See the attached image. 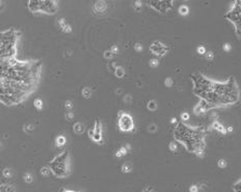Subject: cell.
I'll return each mask as SVG.
<instances>
[{
  "mask_svg": "<svg viewBox=\"0 0 241 192\" xmlns=\"http://www.w3.org/2000/svg\"><path fill=\"white\" fill-rule=\"evenodd\" d=\"M175 138L182 143L185 148L197 155L203 157L205 154V131L203 128H193L179 122L175 128Z\"/></svg>",
  "mask_w": 241,
  "mask_h": 192,
  "instance_id": "7a4b0ae2",
  "label": "cell"
},
{
  "mask_svg": "<svg viewBox=\"0 0 241 192\" xmlns=\"http://www.w3.org/2000/svg\"><path fill=\"white\" fill-rule=\"evenodd\" d=\"M117 51H118V48H117V47H116L115 45H114V46H113V47L111 48V52H112L113 54H115V53H116Z\"/></svg>",
  "mask_w": 241,
  "mask_h": 192,
  "instance_id": "e575fe53",
  "label": "cell"
},
{
  "mask_svg": "<svg viewBox=\"0 0 241 192\" xmlns=\"http://www.w3.org/2000/svg\"><path fill=\"white\" fill-rule=\"evenodd\" d=\"M66 117H67V119H68V120L73 119V112H68Z\"/></svg>",
  "mask_w": 241,
  "mask_h": 192,
  "instance_id": "f546056e",
  "label": "cell"
},
{
  "mask_svg": "<svg viewBox=\"0 0 241 192\" xmlns=\"http://www.w3.org/2000/svg\"><path fill=\"white\" fill-rule=\"evenodd\" d=\"M165 84H166L167 85H171L173 84V80H172L171 78H167L166 81H165Z\"/></svg>",
  "mask_w": 241,
  "mask_h": 192,
  "instance_id": "f1b7e54d",
  "label": "cell"
},
{
  "mask_svg": "<svg viewBox=\"0 0 241 192\" xmlns=\"http://www.w3.org/2000/svg\"><path fill=\"white\" fill-rule=\"evenodd\" d=\"M181 118H182L183 120H186V119H188V118H189V114L187 112H183L182 115H181Z\"/></svg>",
  "mask_w": 241,
  "mask_h": 192,
  "instance_id": "83f0119b",
  "label": "cell"
},
{
  "mask_svg": "<svg viewBox=\"0 0 241 192\" xmlns=\"http://www.w3.org/2000/svg\"><path fill=\"white\" fill-rule=\"evenodd\" d=\"M58 23H59V25H60V27H61V28H62L64 25H66V24H67V23H66V21H65V18H63V17L59 18Z\"/></svg>",
  "mask_w": 241,
  "mask_h": 192,
  "instance_id": "d4e9b609",
  "label": "cell"
},
{
  "mask_svg": "<svg viewBox=\"0 0 241 192\" xmlns=\"http://www.w3.org/2000/svg\"><path fill=\"white\" fill-rule=\"evenodd\" d=\"M134 48L136 50H142V45H141V44H139V43H136V45L134 46Z\"/></svg>",
  "mask_w": 241,
  "mask_h": 192,
  "instance_id": "1f68e13d",
  "label": "cell"
},
{
  "mask_svg": "<svg viewBox=\"0 0 241 192\" xmlns=\"http://www.w3.org/2000/svg\"><path fill=\"white\" fill-rule=\"evenodd\" d=\"M50 170L59 178H65L69 175V156L68 150H65L53 158L50 162Z\"/></svg>",
  "mask_w": 241,
  "mask_h": 192,
  "instance_id": "277c9868",
  "label": "cell"
},
{
  "mask_svg": "<svg viewBox=\"0 0 241 192\" xmlns=\"http://www.w3.org/2000/svg\"><path fill=\"white\" fill-rule=\"evenodd\" d=\"M66 143V137L64 136H59L57 138H56V144H57L59 147L64 146Z\"/></svg>",
  "mask_w": 241,
  "mask_h": 192,
  "instance_id": "8fae6325",
  "label": "cell"
},
{
  "mask_svg": "<svg viewBox=\"0 0 241 192\" xmlns=\"http://www.w3.org/2000/svg\"><path fill=\"white\" fill-rule=\"evenodd\" d=\"M206 58L207 59H212V58H213V53H212V52H208L206 54Z\"/></svg>",
  "mask_w": 241,
  "mask_h": 192,
  "instance_id": "d6a6232c",
  "label": "cell"
},
{
  "mask_svg": "<svg viewBox=\"0 0 241 192\" xmlns=\"http://www.w3.org/2000/svg\"><path fill=\"white\" fill-rule=\"evenodd\" d=\"M82 94H83V96L84 97H87V98H89V97H91V95H92V91H91V90L89 87H84L83 90H82Z\"/></svg>",
  "mask_w": 241,
  "mask_h": 192,
  "instance_id": "4fadbf2b",
  "label": "cell"
},
{
  "mask_svg": "<svg viewBox=\"0 0 241 192\" xmlns=\"http://www.w3.org/2000/svg\"><path fill=\"white\" fill-rule=\"evenodd\" d=\"M189 191L190 192H199V187H198L197 185H195V184H193V185L190 186Z\"/></svg>",
  "mask_w": 241,
  "mask_h": 192,
  "instance_id": "603a6c76",
  "label": "cell"
},
{
  "mask_svg": "<svg viewBox=\"0 0 241 192\" xmlns=\"http://www.w3.org/2000/svg\"><path fill=\"white\" fill-rule=\"evenodd\" d=\"M225 17L232 23L235 28L236 35L241 39V1H236Z\"/></svg>",
  "mask_w": 241,
  "mask_h": 192,
  "instance_id": "8992f818",
  "label": "cell"
},
{
  "mask_svg": "<svg viewBox=\"0 0 241 192\" xmlns=\"http://www.w3.org/2000/svg\"><path fill=\"white\" fill-rule=\"evenodd\" d=\"M178 12H179V13L182 14V16H185V14L188 13V8H187L186 6H181V7L179 8Z\"/></svg>",
  "mask_w": 241,
  "mask_h": 192,
  "instance_id": "2e32d148",
  "label": "cell"
},
{
  "mask_svg": "<svg viewBox=\"0 0 241 192\" xmlns=\"http://www.w3.org/2000/svg\"><path fill=\"white\" fill-rule=\"evenodd\" d=\"M49 169L50 168H47V167H42L41 169V174L44 175V176H47L49 174Z\"/></svg>",
  "mask_w": 241,
  "mask_h": 192,
  "instance_id": "ffe728a7",
  "label": "cell"
},
{
  "mask_svg": "<svg viewBox=\"0 0 241 192\" xmlns=\"http://www.w3.org/2000/svg\"><path fill=\"white\" fill-rule=\"evenodd\" d=\"M194 84V93L203 101L204 105H198L196 110L203 112L209 108L231 105L239 99V88L233 77L226 82H216L210 80L200 73L191 75Z\"/></svg>",
  "mask_w": 241,
  "mask_h": 192,
  "instance_id": "6da1fadb",
  "label": "cell"
},
{
  "mask_svg": "<svg viewBox=\"0 0 241 192\" xmlns=\"http://www.w3.org/2000/svg\"><path fill=\"white\" fill-rule=\"evenodd\" d=\"M119 128L123 132H131L134 128L133 118L130 114L126 112H121L119 114Z\"/></svg>",
  "mask_w": 241,
  "mask_h": 192,
  "instance_id": "52a82bcc",
  "label": "cell"
},
{
  "mask_svg": "<svg viewBox=\"0 0 241 192\" xmlns=\"http://www.w3.org/2000/svg\"><path fill=\"white\" fill-rule=\"evenodd\" d=\"M148 108H149L150 110H151V111H154L155 109L157 108V104H156V102L153 101V100H150V101L148 103Z\"/></svg>",
  "mask_w": 241,
  "mask_h": 192,
  "instance_id": "5bb4252c",
  "label": "cell"
},
{
  "mask_svg": "<svg viewBox=\"0 0 241 192\" xmlns=\"http://www.w3.org/2000/svg\"><path fill=\"white\" fill-rule=\"evenodd\" d=\"M170 149H171V150H176V149H177L176 144H174V143H171V144H170Z\"/></svg>",
  "mask_w": 241,
  "mask_h": 192,
  "instance_id": "836d02e7",
  "label": "cell"
},
{
  "mask_svg": "<svg viewBox=\"0 0 241 192\" xmlns=\"http://www.w3.org/2000/svg\"><path fill=\"white\" fill-rule=\"evenodd\" d=\"M66 107H67L68 109L73 108V103L70 102V101H67V102H66Z\"/></svg>",
  "mask_w": 241,
  "mask_h": 192,
  "instance_id": "4dcf8cb0",
  "label": "cell"
},
{
  "mask_svg": "<svg viewBox=\"0 0 241 192\" xmlns=\"http://www.w3.org/2000/svg\"><path fill=\"white\" fill-rule=\"evenodd\" d=\"M73 130L75 131V132H77V134H81V132H83V131H84V127L81 123H75L74 126H73Z\"/></svg>",
  "mask_w": 241,
  "mask_h": 192,
  "instance_id": "7c38bea8",
  "label": "cell"
},
{
  "mask_svg": "<svg viewBox=\"0 0 241 192\" xmlns=\"http://www.w3.org/2000/svg\"><path fill=\"white\" fill-rule=\"evenodd\" d=\"M18 38L19 32L15 29L1 32V60L16 58Z\"/></svg>",
  "mask_w": 241,
  "mask_h": 192,
  "instance_id": "3957f363",
  "label": "cell"
},
{
  "mask_svg": "<svg viewBox=\"0 0 241 192\" xmlns=\"http://www.w3.org/2000/svg\"><path fill=\"white\" fill-rule=\"evenodd\" d=\"M3 175H4L5 177H7V178L11 177V171H10V169H5V170L3 171Z\"/></svg>",
  "mask_w": 241,
  "mask_h": 192,
  "instance_id": "484cf974",
  "label": "cell"
},
{
  "mask_svg": "<svg viewBox=\"0 0 241 192\" xmlns=\"http://www.w3.org/2000/svg\"><path fill=\"white\" fill-rule=\"evenodd\" d=\"M218 166L221 167V168H225L227 166V162L225 159H220L218 160Z\"/></svg>",
  "mask_w": 241,
  "mask_h": 192,
  "instance_id": "7402d4cb",
  "label": "cell"
},
{
  "mask_svg": "<svg viewBox=\"0 0 241 192\" xmlns=\"http://www.w3.org/2000/svg\"><path fill=\"white\" fill-rule=\"evenodd\" d=\"M150 5L152 6L155 10H158L161 13H166L169 9L173 6V2H164V1H152L150 2Z\"/></svg>",
  "mask_w": 241,
  "mask_h": 192,
  "instance_id": "9c48e42d",
  "label": "cell"
},
{
  "mask_svg": "<svg viewBox=\"0 0 241 192\" xmlns=\"http://www.w3.org/2000/svg\"><path fill=\"white\" fill-rule=\"evenodd\" d=\"M27 6L33 13H45L53 14L57 12V2L55 1H28Z\"/></svg>",
  "mask_w": 241,
  "mask_h": 192,
  "instance_id": "5b68a950",
  "label": "cell"
},
{
  "mask_svg": "<svg viewBox=\"0 0 241 192\" xmlns=\"http://www.w3.org/2000/svg\"><path fill=\"white\" fill-rule=\"evenodd\" d=\"M122 168H123V172H125V173H128V172L132 171V166L130 164H123Z\"/></svg>",
  "mask_w": 241,
  "mask_h": 192,
  "instance_id": "9a60e30c",
  "label": "cell"
},
{
  "mask_svg": "<svg viewBox=\"0 0 241 192\" xmlns=\"http://www.w3.org/2000/svg\"><path fill=\"white\" fill-rule=\"evenodd\" d=\"M107 9V3L105 1H97L95 3L93 10L96 13H103L105 10Z\"/></svg>",
  "mask_w": 241,
  "mask_h": 192,
  "instance_id": "30bf717a",
  "label": "cell"
},
{
  "mask_svg": "<svg viewBox=\"0 0 241 192\" xmlns=\"http://www.w3.org/2000/svg\"><path fill=\"white\" fill-rule=\"evenodd\" d=\"M62 30H63L64 32L69 33V32H72V27H70L68 24H66V25H64V26L62 27Z\"/></svg>",
  "mask_w": 241,
  "mask_h": 192,
  "instance_id": "44dd1931",
  "label": "cell"
},
{
  "mask_svg": "<svg viewBox=\"0 0 241 192\" xmlns=\"http://www.w3.org/2000/svg\"><path fill=\"white\" fill-rule=\"evenodd\" d=\"M123 74H124V71H123V69L122 68V67H117L116 68V75L118 76V77H123Z\"/></svg>",
  "mask_w": 241,
  "mask_h": 192,
  "instance_id": "d6986e66",
  "label": "cell"
},
{
  "mask_svg": "<svg viewBox=\"0 0 241 192\" xmlns=\"http://www.w3.org/2000/svg\"><path fill=\"white\" fill-rule=\"evenodd\" d=\"M150 64L152 67H154V66H156V65L158 64V61L155 60V59H152V60H150Z\"/></svg>",
  "mask_w": 241,
  "mask_h": 192,
  "instance_id": "cb8c5ba5",
  "label": "cell"
},
{
  "mask_svg": "<svg viewBox=\"0 0 241 192\" xmlns=\"http://www.w3.org/2000/svg\"><path fill=\"white\" fill-rule=\"evenodd\" d=\"M198 52H199L200 54H205V47H203V46H199L198 47Z\"/></svg>",
  "mask_w": 241,
  "mask_h": 192,
  "instance_id": "4316f807",
  "label": "cell"
},
{
  "mask_svg": "<svg viewBox=\"0 0 241 192\" xmlns=\"http://www.w3.org/2000/svg\"><path fill=\"white\" fill-rule=\"evenodd\" d=\"M34 106L37 108V109H41L42 108V102H41V99H36L35 101H34Z\"/></svg>",
  "mask_w": 241,
  "mask_h": 192,
  "instance_id": "e0dca14e",
  "label": "cell"
},
{
  "mask_svg": "<svg viewBox=\"0 0 241 192\" xmlns=\"http://www.w3.org/2000/svg\"><path fill=\"white\" fill-rule=\"evenodd\" d=\"M150 51L154 55L162 56V55H165V53L168 51V48L164 45L163 43H161L159 41H154L150 45Z\"/></svg>",
  "mask_w": 241,
  "mask_h": 192,
  "instance_id": "ba28073f",
  "label": "cell"
},
{
  "mask_svg": "<svg viewBox=\"0 0 241 192\" xmlns=\"http://www.w3.org/2000/svg\"><path fill=\"white\" fill-rule=\"evenodd\" d=\"M61 192H76V191H72V190H66V189H65V190H62Z\"/></svg>",
  "mask_w": 241,
  "mask_h": 192,
  "instance_id": "d590c367",
  "label": "cell"
},
{
  "mask_svg": "<svg viewBox=\"0 0 241 192\" xmlns=\"http://www.w3.org/2000/svg\"><path fill=\"white\" fill-rule=\"evenodd\" d=\"M24 181H25L26 183H32V182H33V177L31 176V174H29V173L25 174V176H24Z\"/></svg>",
  "mask_w": 241,
  "mask_h": 192,
  "instance_id": "ac0fdd59",
  "label": "cell"
}]
</instances>
